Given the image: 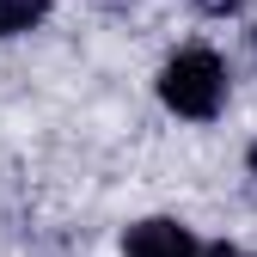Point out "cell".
Here are the masks:
<instances>
[{
  "instance_id": "cell-1",
  "label": "cell",
  "mask_w": 257,
  "mask_h": 257,
  "mask_svg": "<svg viewBox=\"0 0 257 257\" xmlns=\"http://www.w3.org/2000/svg\"><path fill=\"white\" fill-rule=\"evenodd\" d=\"M159 98H166L178 116H214L220 98H227V68H220L214 49H184L166 61V74H159Z\"/></svg>"
},
{
  "instance_id": "cell-3",
  "label": "cell",
  "mask_w": 257,
  "mask_h": 257,
  "mask_svg": "<svg viewBox=\"0 0 257 257\" xmlns=\"http://www.w3.org/2000/svg\"><path fill=\"white\" fill-rule=\"evenodd\" d=\"M49 13V0H0V37H19Z\"/></svg>"
},
{
  "instance_id": "cell-6",
  "label": "cell",
  "mask_w": 257,
  "mask_h": 257,
  "mask_svg": "<svg viewBox=\"0 0 257 257\" xmlns=\"http://www.w3.org/2000/svg\"><path fill=\"white\" fill-rule=\"evenodd\" d=\"M251 172H257V147H251Z\"/></svg>"
},
{
  "instance_id": "cell-2",
  "label": "cell",
  "mask_w": 257,
  "mask_h": 257,
  "mask_svg": "<svg viewBox=\"0 0 257 257\" xmlns=\"http://www.w3.org/2000/svg\"><path fill=\"white\" fill-rule=\"evenodd\" d=\"M128 257H196V239L178 220H141L128 227Z\"/></svg>"
},
{
  "instance_id": "cell-5",
  "label": "cell",
  "mask_w": 257,
  "mask_h": 257,
  "mask_svg": "<svg viewBox=\"0 0 257 257\" xmlns=\"http://www.w3.org/2000/svg\"><path fill=\"white\" fill-rule=\"evenodd\" d=\"M208 257H251V251H233V245H214Z\"/></svg>"
},
{
  "instance_id": "cell-4",
  "label": "cell",
  "mask_w": 257,
  "mask_h": 257,
  "mask_svg": "<svg viewBox=\"0 0 257 257\" xmlns=\"http://www.w3.org/2000/svg\"><path fill=\"white\" fill-rule=\"evenodd\" d=\"M196 7H202V13H233L239 0H196Z\"/></svg>"
}]
</instances>
